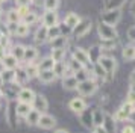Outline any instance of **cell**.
<instances>
[{
	"instance_id": "6da1fadb",
	"label": "cell",
	"mask_w": 135,
	"mask_h": 133,
	"mask_svg": "<svg viewBox=\"0 0 135 133\" xmlns=\"http://www.w3.org/2000/svg\"><path fill=\"white\" fill-rule=\"evenodd\" d=\"M97 32H99V36H100L102 41H115L117 36H118L114 26L105 24L102 21H99V24H97Z\"/></svg>"
},
{
	"instance_id": "7a4b0ae2",
	"label": "cell",
	"mask_w": 135,
	"mask_h": 133,
	"mask_svg": "<svg viewBox=\"0 0 135 133\" xmlns=\"http://www.w3.org/2000/svg\"><path fill=\"white\" fill-rule=\"evenodd\" d=\"M91 27H93V23H91L90 18H80L79 24L71 30V32H73V36L76 39H80V38H84L86 33H90Z\"/></svg>"
},
{
	"instance_id": "3957f363",
	"label": "cell",
	"mask_w": 135,
	"mask_h": 133,
	"mask_svg": "<svg viewBox=\"0 0 135 133\" xmlns=\"http://www.w3.org/2000/svg\"><path fill=\"white\" fill-rule=\"evenodd\" d=\"M76 89L82 97H90L97 91V83L94 82V79H86L84 82H79Z\"/></svg>"
},
{
	"instance_id": "277c9868",
	"label": "cell",
	"mask_w": 135,
	"mask_h": 133,
	"mask_svg": "<svg viewBox=\"0 0 135 133\" xmlns=\"http://www.w3.org/2000/svg\"><path fill=\"white\" fill-rule=\"evenodd\" d=\"M97 64L103 68L105 73H106L108 76H112L117 70V60H115V58H112V56H100L99 60H97Z\"/></svg>"
},
{
	"instance_id": "5b68a950",
	"label": "cell",
	"mask_w": 135,
	"mask_h": 133,
	"mask_svg": "<svg viewBox=\"0 0 135 133\" xmlns=\"http://www.w3.org/2000/svg\"><path fill=\"white\" fill-rule=\"evenodd\" d=\"M120 18H122V9H106L102 14V23L115 27V24L120 21Z\"/></svg>"
},
{
	"instance_id": "8992f818",
	"label": "cell",
	"mask_w": 135,
	"mask_h": 133,
	"mask_svg": "<svg viewBox=\"0 0 135 133\" xmlns=\"http://www.w3.org/2000/svg\"><path fill=\"white\" fill-rule=\"evenodd\" d=\"M135 110V104H132V103H128V101H124L122 104V108L118 109L115 112V115L112 116L114 118V121H126L129 120V116H131V114Z\"/></svg>"
},
{
	"instance_id": "52a82bcc",
	"label": "cell",
	"mask_w": 135,
	"mask_h": 133,
	"mask_svg": "<svg viewBox=\"0 0 135 133\" xmlns=\"http://www.w3.org/2000/svg\"><path fill=\"white\" fill-rule=\"evenodd\" d=\"M73 59L78 60V62H79L84 68L93 64L91 59H90V54H88V52H86L85 48H80V47H78V48H74V50H73Z\"/></svg>"
},
{
	"instance_id": "ba28073f",
	"label": "cell",
	"mask_w": 135,
	"mask_h": 133,
	"mask_svg": "<svg viewBox=\"0 0 135 133\" xmlns=\"http://www.w3.org/2000/svg\"><path fill=\"white\" fill-rule=\"evenodd\" d=\"M49 108V101H47V98L41 94H37L35 98H33V101H32V109H35L37 112L40 114H46V110Z\"/></svg>"
},
{
	"instance_id": "9c48e42d",
	"label": "cell",
	"mask_w": 135,
	"mask_h": 133,
	"mask_svg": "<svg viewBox=\"0 0 135 133\" xmlns=\"http://www.w3.org/2000/svg\"><path fill=\"white\" fill-rule=\"evenodd\" d=\"M35 95H37V94H35L31 88H21V89H18V94H17L18 103H26V104H32Z\"/></svg>"
},
{
	"instance_id": "30bf717a",
	"label": "cell",
	"mask_w": 135,
	"mask_h": 133,
	"mask_svg": "<svg viewBox=\"0 0 135 133\" xmlns=\"http://www.w3.org/2000/svg\"><path fill=\"white\" fill-rule=\"evenodd\" d=\"M17 103L11 100L8 103V110H6V121L9 122L11 127H15V122H17Z\"/></svg>"
},
{
	"instance_id": "8fae6325",
	"label": "cell",
	"mask_w": 135,
	"mask_h": 133,
	"mask_svg": "<svg viewBox=\"0 0 135 133\" xmlns=\"http://www.w3.org/2000/svg\"><path fill=\"white\" fill-rule=\"evenodd\" d=\"M56 126V118L52 116V115H47V114H41L40 116V121H38V127H41L44 130H50Z\"/></svg>"
},
{
	"instance_id": "7c38bea8",
	"label": "cell",
	"mask_w": 135,
	"mask_h": 133,
	"mask_svg": "<svg viewBox=\"0 0 135 133\" xmlns=\"http://www.w3.org/2000/svg\"><path fill=\"white\" fill-rule=\"evenodd\" d=\"M68 108H70V110L74 112V114H82L86 109V103H85L84 98H78V97H76V98H71V100H70Z\"/></svg>"
},
{
	"instance_id": "4fadbf2b",
	"label": "cell",
	"mask_w": 135,
	"mask_h": 133,
	"mask_svg": "<svg viewBox=\"0 0 135 133\" xmlns=\"http://www.w3.org/2000/svg\"><path fill=\"white\" fill-rule=\"evenodd\" d=\"M53 73H55L56 77H65V76H71L73 73L68 70V65L65 62H55L53 65Z\"/></svg>"
},
{
	"instance_id": "5bb4252c",
	"label": "cell",
	"mask_w": 135,
	"mask_h": 133,
	"mask_svg": "<svg viewBox=\"0 0 135 133\" xmlns=\"http://www.w3.org/2000/svg\"><path fill=\"white\" fill-rule=\"evenodd\" d=\"M43 26H46V27L58 26V14H56V12L46 11L44 15H43Z\"/></svg>"
},
{
	"instance_id": "9a60e30c",
	"label": "cell",
	"mask_w": 135,
	"mask_h": 133,
	"mask_svg": "<svg viewBox=\"0 0 135 133\" xmlns=\"http://www.w3.org/2000/svg\"><path fill=\"white\" fill-rule=\"evenodd\" d=\"M2 65L5 66V70H17L20 65V62L15 58H14L12 54H5V58H3V60H2Z\"/></svg>"
},
{
	"instance_id": "2e32d148",
	"label": "cell",
	"mask_w": 135,
	"mask_h": 133,
	"mask_svg": "<svg viewBox=\"0 0 135 133\" xmlns=\"http://www.w3.org/2000/svg\"><path fill=\"white\" fill-rule=\"evenodd\" d=\"M38 79H40V82L49 85L56 80V76H55V73H53V70H44V71H40Z\"/></svg>"
},
{
	"instance_id": "e0dca14e",
	"label": "cell",
	"mask_w": 135,
	"mask_h": 133,
	"mask_svg": "<svg viewBox=\"0 0 135 133\" xmlns=\"http://www.w3.org/2000/svg\"><path fill=\"white\" fill-rule=\"evenodd\" d=\"M78 85H79V82H78V79L74 77V74H71V76H65V77L62 79V86H64V89H67V91L76 89Z\"/></svg>"
},
{
	"instance_id": "ac0fdd59",
	"label": "cell",
	"mask_w": 135,
	"mask_h": 133,
	"mask_svg": "<svg viewBox=\"0 0 135 133\" xmlns=\"http://www.w3.org/2000/svg\"><path fill=\"white\" fill-rule=\"evenodd\" d=\"M79 21H80V17L76 14V12H70L67 17L64 18V24H65V26H68L71 30H73L74 27L79 24Z\"/></svg>"
},
{
	"instance_id": "d6986e66",
	"label": "cell",
	"mask_w": 135,
	"mask_h": 133,
	"mask_svg": "<svg viewBox=\"0 0 135 133\" xmlns=\"http://www.w3.org/2000/svg\"><path fill=\"white\" fill-rule=\"evenodd\" d=\"M103 130L106 133H115V121L111 115L105 114V121H103Z\"/></svg>"
},
{
	"instance_id": "ffe728a7",
	"label": "cell",
	"mask_w": 135,
	"mask_h": 133,
	"mask_svg": "<svg viewBox=\"0 0 135 133\" xmlns=\"http://www.w3.org/2000/svg\"><path fill=\"white\" fill-rule=\"evenodd\" d=\"M38 52L35 47H26L25 48V56H23V60L27 62V64H33V60L37 59Z\"/></svg>"
},
{
	"instance_id": "44dd1931",
	"label": "cell",
	"mask_w": 135,
	"mask_h": 133,
	"mask_svg": "<svg viewBox=\"0 0 135 133\" xmlns=\"http://www.w3.org/2000/svg\"><path fill=\"white\" fill-rule=\"evenodd\" d=\"M103 121H105L103 110H100V109L93 110V124H94V127H102L103 126Z\"/></svg>"
},
{
	"instance_id": "7402d4cb",
	"label": "cell",
	"mask_w": 135,
	"mask_h": 133,
	"mask_svg": "<svg viewBox=\"0 0 135 133\" xmlns=\"http://www.w3.org/2000/svg\"><path fill=\"white\" fill-rule=\"evenodd\" d=\"M65 54H67V48H53L50 58L53 59V62H64Z\"/></svg>"
},
{
	"instance_id": "603a6c76",
	"label": "cell",
	"mask_w": 135,
	"mask_h": 133,
	"mask_svg": "<svg viewBox=\"0 0 135 133\" xmlns=\"http://www.w3.org/2000/svg\"><path fill=\"white\" fill-rule=\"evenodd\" d=\"M79 116H80V121H82L84 127H86V129H93L94 127V124H93V114H90L86 109L82 114H79Z\"/></svg>"
},
{
	"instance_id": "cb8c5ba5",
	"label": "cell",
	"mask_w": 135,
	"mask_h": 133,
	"mask_svg": "<svg viewBox=\"0 0 135 133\" xmlns=\"http://www.w3.org/2000/svg\"><path fill=\"white\" fill-rule=\"evenodd\" d=\"M27 80H29V77H27V74H26L25 70H23V68H17V70H15V79H14V83L23 85V83H26Z\"/></svg>"
},
{
	"instance_id": "d4e9b609",
	"label": "cell",
	"mask_w": 135,
	"mask_h": 133,
	"mask_svg": "<svg viewBox=\"0 0 135 133\" xmlns=\"http://www.w3.org/2000/svg\"><path fill=\"white\" fill-rule=\"evenodd\" d=\"M35 41L38 44H43V42L47 41V27L46 26H41V27L37 29V32H35Z\"/></svg>"
},
{
	"instance_id": "484cf974",
	"label": "cell",
	"mask_w": 135,
	"mask_h": 133,
	"mask_svg": "<svg viewBox=\"0 0 135 133\" xmlns=\"http://www.w3.org/2000/svg\"><path fill=\"white\" fill-rule=\"evenodd\" d=\"M52 42V50L53 48H67V44H68V38L67 36H58L56 39H53V41H50Z\"/></svg>"
},
{
	"instance_id": "4316f807",
	"label": "cell",
	"mask_w": 135,
	"mask_h": 133,
	"mask_svg": "<svg viewBox=\"0 0 135 133\" xmlns=\"http://www.w3.org/2000/svg\"><path fill=\"white\" fill-rule=\"evenodd\" d=\"M29 29H31V26H27V24H25L23 21H21V23L17 24V27H15V32H14V35L20 36V38H25V36L29 35Z\"/></svg>"
},
{
	"instance_id": "83f0119b",
	"label": "cell",
	"mask_w": 135,
	"mask_h": 133,
	"mask_svg": "<svg viewBox=\"0 0 135 133\" xmlns=\"http://www.w3.org/2000/svg\"><path fill=\"white\" fill-rule=\"evenodd\" d=\"M40 116H41V114H40V112H37L35 109H32L31 112L27 114V116H26V122H27L29 126H38Z\"/></svg>"
},
{
	"instance_id": "f1b7e54d",
	"label": "cell",
	"mask_w": 135,
	"mask_h": 133,
	"mask_svg": "<svg viewBox=\"0 0 135 133\" xmlns=\"http://www.w3.org/2000/svg\"><path fill=\"white\" fill-rule=\"evenodd\" d=\"M25 48L26 47H23V45L17 44V45H14V47H12V50L9 52V54H12L14 58L20 62V60H23V56H25Z\"/></svg>"
},
{
	"instance_id": "f546056e",
	"label": "cell",
	"mask_w": 135,
	"mask_h": 133,
	"mask_svg": "<svg viewBox=\"0 0 135 133\" xmlns=\"http://www.w3.org/2000/svg\"><path fill=\"white\" fill-rule=\"evenodd\" d=\"M53 65H55V62H53V59L49 56V58H44L37 66H38L40 71H44V70H53Z\"/></svg>"
},
{
	"instance_id": "4dcf8cb0",
	"label": "cell",
	"mask_w": 135,
	"mask_h": 133,
	"mask_svg": "<svg viewBox=\"0 0 135 133\" xmlns=\"http://www.w3.org/2000/svg\"><path fill=\"white\" fill-rule=\"evenodd\" d=\"M58 36H61V27H59V26L47 27V41H53Z\"/></svg>"
},
{
	"instance_id": "1f68e13d",
	"label": "cell",
	"mask_w": 135,
	"mask_h": 133,
	"mask_svg": "<svg viewBox=\"0 0 135 133\" xmlns=\"http://www.w3.org/2000/svg\"><path fill=\"white\" fill-rule=\"evenodd\" d=\"M32 110V104H26V103H18L17 104V115L18 116H27V114Z\"/></svg>"
},
{
	"instance_id": "d6a6232c",
	"label": "cell",
	"mask_w": 135,
	"mask_h": 133,
	"mask_svg": "<svg viewBox=\"0 0 135 133\" xmlns=\"http://www.w3.org/2000/svg\"><path fill=\"white\" fill-rule=\"evenodd\" d=\"M20 20H21V18H20L17 9H11V11H8V14H6V21H8L9 24H18Z\"/></svg>"
},
{
	"instance_id": "836d02e7",
	"label": "cell",
	"mask_w": 135,
	"mask_h": 133,
	"mask_svg": "<svg viewBox=\"0 0 135 133\" xmlns=\"http://www.w3.org/2000/svg\"><path fill=\"white\" fill-rule=\"evenodd\" d=\"M26 74H27V77H29V80L33 77H38V74H40V70H38V66L35 65V64H27L25 68Z\"/></svg>"
},
{
	"instance_id": "e575fe53",
	"label": "cell",
	"mask_w": 135,
	"mask_h": 133,
	"mask_svg": "<svg viewBox=\"0 0 135 133\" xmlns=\"http://www.w3.org/2000/svg\"><path fill=\"white\" fill-rule=\"evenodd\" d=\"M43 6L46 11L49 12H56L58 6H59V0H44L43 2Z\"/></svg>"
},
{
	"instance_id": "d590c367",
	"label": "cell",
	"mask_w": 135,
	"mask_h": 133,
	"mask_svg": "<svg viewBox=\"0 0 135 133\" xmlns=\"http://www.w3.org/2000/svg\"><path fill=\"white\" fill-rule=\"evenodd\" d=\"M123 59L134 60L135 59V47L134 45H126L123 48Z\"/></svg>"
},
{
	"instance_id": "8d00e7d4",
	"label": "cell",
	"mask_w": 135,
	"mask_h": 133,
	"mask_svg": "<svg viewBox=\"0 0 135 133\" xmlns=\"http://www.w3.org/2000/svg\"><path fill=\"white\" fill-rule=\"evenodd\" d=\"M2 79H3V82H14L15 70H3L2 71Z\"/></svg>"
},
{
	"instance_id": "74e56055",
	"label": "cell",
	"mask_w": 135,
	"mask_h": 133,
	"mask_svg": "<svg viewBox=\"0 0 135 133\" xmlns=\"http://www.w3.org/2000/svg\"><path fill=\"white\" fill-rule=\"evenodd\" d=\"M67 65H68V70H70V71L73 73V74H76L78 71H80V70L84 68V66L80 65V64L78 62V60H74L73 58H71V60H70V62H67Z\"/></svg>"
},
{
	"instance_id": "f35d334b",
	"label": "cell",
	"mask_w": 135,
	"mask_h": 133,
	"mask_svg": "<svg viewBox=\"0 0 135 133\" xmlns=\"http://www.w3.org/2000/svg\"><path fill=\"white\" fill-rule=\"evenodd\" d=\"M124 2L126 0H109L106 5V9H120L124 5Z\"/></svg>"
},
{
	"instance_id": "ab89813d",
	"label": "cell",
	"mask_w": 135,
	"mask_h": 133,
	"mask_svg": "<svg viewBox=\"0 0 135 133\" xmlns=\"http://www.w3.org/2000/svg\"><path fill=\"white\" fill-rule=\"evenodd\" d=\"M37 20H38L37 14H35V12H29V14H27V15H26V17L23 18V23L27 24V26H32V24L35 23Z\"/></svg>"
},
{
	"instance_id": "60d3db41",
	"label": "cell",
	"mask_w": 135,
	"mask_h": 133,
	"mask_svg": "<svg viewBox=\"0 0 135 133\" xmlns=\"http://www.w3.org/2000/svg\"><path fill=\"white\" fill-rule=\"evenodd\" d=\"M115 41H102L100 42V50H111L112 47H115Z\"/></svg>"
},
{
	"instance_id": "b9f144b4",
	"label": "cell",
	"mask_w": 135,
	"mask_h": 133,
	"mask_svg": "<svg viewBox=\"0 0 135 133\" xmlns=\"http://www.w3.org/2000/svg\"><path fill=\"white\" fill-rule=\"evenodd\" d=\"M17 12H18V15H20V18L23 20V18L29 14V6H20V8H17Z\"/></svg>"
},
{
	"instance_id": "7bdbcfd3",
	"label": "cell",
	"mask_w": 135,
	"mask_h": 133,
	"mask_svg": "<svg viewBox=\"0 0 135 133\" xmlns=\"http://www.w3.org/2000/svg\"><path fill=\"white\" fill-rule=\"evenodd\" d=\"M128 38L131 39V41L135 42V26H132V27L128 29Z\"/></svg>"
},
{
	"instance_id": "ee69618b",
	"label": "cell",
	"mask_w": 135,
	"mask_h": 133,
	"mask_svg": "<svg viewBox=\"0 0 135 133\" xmlns=\"http://www.w3.org/2000/svg\"><path fill=\"white\" fill-rule=\"evenodd\" d=\"M15 3H17V8H20V6H29L32 3V0H15Z\"/></svg>"
},
{
	"instance_id": "f6af8a7d",
	"label": "cell",
	"mask_w": 135,
	"mask_h": 133,
	"mask_svg": "<svg viewBox=\"0 0 135 133\" xmlns=\"http://www.w3.org/2000/svg\"><path fill=\"white\" fill-rule=\"evenodd\" d=\"M126 101H128V103H132V104H135V94H134V92L128 91V95H126Z\"/></svg>"
},
{
	"instance_id": "bcb514c9",
	"label": "cell",
	"mask_w": 135,
	"mask_h": 133,
	"mask_svg": "<svg viewBox=\"0 0 135 133\" xmlns=\"http://www.w3.org/2000/svg\"><path fill=\"white\" fill-rule=\"evenodd\" d=\"M122 133H135L134 126H124L123 127V130H122Z\"/></svg>"
},
{
	"instance_id": "7dc6e473",
	"label": "cell",
	"mask_w": 135,
	"mask_h": 133,
	"mask_svg": "<svg viewBox=\"0 0 135 133\" xmlns=\"http://www.w3.org/2000/svg\"><path fill=\"white\" fill-rule=\"evenodd\" d=\"M96 133H106L103 130V127H96Z\"/></svg>"
},
{
	"instance_id": "c3c4849f",
	"label": "cell",
	"mask_w": 135,
	"mask_h": 133,
	"mask_svg": "<svg viewBox=\"0 0 135 133\" xmlns=\"http://www.w3.org/2000/svg\"><path fill=\"white\" fill-rule=\"evenodd\" d=\"M129 120H131V121H134V122H135V110L132 112V114H131V116H129Z\"/></svg>"
},
{
	"instance_id": "681fc988",
	"label": "cell",
	"mask_w": 135,
	"mask_h": 133,
	"mask_svg": "<svg viewBox=\"0 0 135 133\" xmlns=\"http://www.w3.org/2000/svg\"><path fill=\"white\" fill-rule=\"evenodd\" d=\"M129 91H131V92H134V94H135V83H131V88H129Z\"/></svg>"
},
{
	"instance_id": "f907efd6",
	"label": "cell",
	"mask_w": 135,
	"mask_h": 133,
	"mask_svg": "<svg viewBox=\"0 0 135 133\" xmlns=\"http://www.w3.org/2000/svg\"><path fill=\"white\" fill-rule=\"evenodd\" d=\"M55 133H68V132H67V130H64V129H58Z\"/></svg>"
},
{
	"instance_id": "816d5d0a",
	"label": "cell",
	"mask_w": 135,
	"mask_h": 133,
	"mask_svg": "<svg viewBox=\"0 0 135 133\" xmlns=\"http://www.w3.org/2000/svg\"><path fill=\"white\" fill-rule=\"evenodd\" d=\"M2 85H3V79H2V73H0V88H2Z\"/></svg>"
},
{
	"instance_id": "f5cc1de1",
	"label": "cell",
	"mask_w": 135,
	"mask_h": 133,
	"mask_svg": "<svg viewBox=\"0 0 135 133\" xmlns=\"http://www.w3.org/2000/svg\"><path fill=\"white\" fill-rule=\"evenodd\" d=\"M8 0H0V5H2V3H6Z\"/></svg>"
},
{
	"instance_id": "db71d44e",
	"label": "cell",
	"mask_w": 135,
	"mask_h": 133,
	"mask_svg": "<svg viewBox=\"0 0 135 133\" xmlns=\"http://www.w3.org/2000/svg\"><path fill=\"white\" fill-rule=\"evenodd\" d=\"M3 95V91H2V88H0V97Z\"/></svg>"
},
{
	"instance_id": "11a10c76",
	"label": "cell",
	"mask_w": 135,
	"mask_h": 133,
	"mask_svg": "<svg viewBox=\"0 0 135 133\" xmlns=\"http://www.w3.org/2000/svg\"><path fill=\"white\" fill-rule=\"evenodd\" d=\"M0 15H2V8H0Z\"/></svg>"
}]
</instances>
